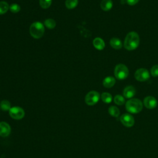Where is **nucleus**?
I'll return each instance as SVG.
<instances>
[{
  "mask_svg": "<svg viewBox=\"0 0 158 158\" xmlns=\"http://www.w3.org/2000/svg\"><path fill=\"white\" fill-rule=\"evenodd\" d=\"M139 37L135 31H131L128 33L124 41V47L125 49L131 51L134 50L139 46Z\"/></svg>",
  "mask_w": 158,
  "mask_h": 158,
  "instance_id": "1",
  "label": "nucleus"
},
{
  "mask_svg": "<svg viewBox=\"0 0 158 158\" xmlns=\"http://www.w3.org/2000/svg\"><path fill=\"white\" fill-rule=\"evenodd\" d=\"M125 108L129 113L137 114L141 111L143 109V103L140 99L132 98L127 101Z\"/></svg>",
  "mask_w": 158,
  "mask_h": 158,
  "instance_id": "2",
  "label": "nucleus"
},
{
  "mask_svg": "<svg viewBox=\"0 0 158 158\" xmlns=\"http://www.w3.org/2000/svg\"><path fill=\"white\" fill-rule=\"evenodd\" d=\"M44 33V26L40 22H35L30 27V33L31 36L35 38H41Z\"/></svg>",
  "mask_w": 158,
  "mask_h": 158,
  "instance_id": "3",
  "label": "nucleus"
},
{
  "mask_svg": "<svg viewBox=\"0 0 158 158\" xmlns=\"http://www.w3.org/2000/svg\"><path fill=\"white\" fill-rule=\"evenodd\" d=\"M128 69L124 64H118L115 67L114 74L117 78L119 80H123L127 78L128 75Z\"/></svg>",
  "mask_w": 158,
  "mask_h": 158,
  "instance_id": "4",
  "label": "nucleus"
},
{
  "mask_svg": "<svg viewBox=\"0 0 158 158\" xmlns=\"http://www.w3.org/2000/svg\"><path fill=\"white\" fill-rule=\"evenodd\" d=\"M100 94L96 91H91L88 92L85 98L86 104L88 106L95 105L99 100Z\"/></svg>",
  "mask_w": 158,
  "mask_h": 158,
  "instance_id": "5",
  "label": "nucleus"
},
{
  "mask_svg": "<svg viewBox=\"0 0 158 158\" xmlns=\"http://www.w3.org/2000/svg\"><path fill=\"white\" fill-rule=\"evenodd\" d=\"M10 116L15 120H20L25 116L24 110L19 106H14L10 109L9 110Z\"/></svg>",
  "mask_w": 158,
  "mask_h": 158,
  "instance_id": "6",
  "label": "nucleus"
},
{
  "mask_svg": "<svg viewBox=\"0 0 158 158\" xmlns=\"http://www.w3.org/2000/svg\"><path fill=\"white\" fill-rule=\"evenodd\" d=\"M120 120L122 125L126 127H131L135 123L134 117L128 113L123 114L120 116Z\"/></svg>",
  "mask_w": 158,
  "mask_h": 158,
  "instance_id": "7",
  "label": "nucleus"
},
{
  "mask_svg": "<svg viewBox=\"0 0 158 158\" xmlns=\"http://www.w3.org/2000/svg\"><path fill=\"white\" fill-rule=\"evenodd\" d=\"M135 78L139 81H144L149 79V73L147 69H138L135 73Z\"/></svg>",
  "mask_w": 158,
  "mask_h": 158,
  "instance_id": "8",
  "label": "nucleus"
},
{
  "mask_svg": "<svg viewBox=\"0 0 158 158\" xmlns=\"http://www.w3.org/2000/svg\"><path fill=\"white\" fill-rule=\"evenodd\" d=\"M143 104L147 109H152L156 107L157 105V101L154 97L151 96H148L144 99Z\"/></svg>",
  "mask_w": 158,
  "mask_h": 158,
  "instance_id": "9",
  "label": "nucleus"
},
{
  "mask_svg": "<svg viewBox=\"0 0 158 158\" xmlns=\"http://www.w3.org/2000/svg\"><path fill=\"white\" fill-rule=\"evenodd\" d=\"M10 131H11L10 127L7 123L5 122H0V136H1L6 137L10 135Z\"/></svg>",
  "mask_w": 158,
  "mask_h": 158,
  "instance_id": "10",
  "label": "nucleus"
},
{
  "mask_svg": "<svg viewBox=\"0 0 158 158\" xmlns=\"http://www.w3.org/2000/svg\"><path fill=\"white\" fill-rule=\"evenodd\" d=\"M136 94L135 88L133 86H127L125 88L123 91V96L125 98L130 99L132 98Z\"/></svg>",
  "mask_w": 158,
  "mask_h": 158,
  "instance_id": "11",
  "label": "nucleus"
},
{
  "mask_svg": "<svg viewBox=\"0 0 158 158\" xmlns=\"http://www.w3.org/2000/svg\"><path fill=\"white\" fill-rule=\"evenodd\" d=\"M93 44L94 47L98 50H102L105 47V43L104 40L99 37H97L93 40Z\"/></svg>",
  "mask_w": 158,
  "mask_h": 158,
  "instance_id": "12",
  "label": "nucleus"
},
{
  "mask_svg": "<svg viewBox=\"0 0 158 158\" xmlns=\"http://www.w3.org/2000/svg\"><path fill=\"white\" fill-rule=\"evenodd\" d=\"M115 83V80L114 77L111 76H109L106 77L102 81V85L104 87L109 88L112 87Z\"/></svg>",
  "mask_w": 158,
  "mask_h": 158,
  "instance_id": "13",
  "label": "nucleus"
},
{
  "mask_svg": "<svg viewBox=\"0 0 158 158\" xmlns=\"http://www.w3.org/2000/svg\"><path fill=\"white\" fill-rule=\"evenodd\" d=\"M101 7L104 11H108L112 7L113 3L112 0H102L101 2Z\"/></svg>",
  "mask_w": 158,
  "mask_h": 158,
  "instance_id": "14",
  "label": "nucleus"
},
{
  "mask_svg": "<svg viewBox=\"0 0 158 158\" xmlns=\"http://www.w3.org/2000/svg\"><path fill=\"white\" fill-rule=\"evenodd\" d=\"M110 44L112 48L115 49H119L122 47V43L118 38H112L110 40Z\"/></svg>",
  "mask_w": 158,
  "mask_h": 158,
  "instance_id": "15",
  "label": "nucleus"
},
{
  "mask_svg": "<svg viewBox=\"0 0 158 158\" xmlns=\"http://www.w3.org/2000/svg\"><path fill=\"white\" fill-rule=\"evenodd\" d=\"M108 112L111 116L114 117H117L120 114V110L118 107L114 106H111L109 107Z\"/></svg>",
  "mask_w": 158,
  "mask_h": 158,
  "instance_id": "16",
  "label": "nucleus"
},
{
  "mask_svg": "<svg viewBox=\"0 0 158 158\" xmlns=\"http://www.w3.org/2000/svg\"><path fill=\"white\" fill-rule=\"evenodd\" d=\"M9 9V6L6 1H0V15L6 14Z\"/></svg>",
  "mask_w": 158,
  "mask_h": 158,
  "instance_id": "17",
  "label": "nucleus"
},
{
  "mask_svg": "<svg viewBox=\"0 0 158 158\" xmlns=\"http://www.w3.org/2000/svg\"><path fill=\"white\" fill-rule=\"evenodd\" d=\"M101 99L102 101L105 102V103H107V104H109V103H110L112 101V95L109 93H102L101 94Z\"/></svg>",
  "mask_w": 158,
  "mask_h": 158,
  "instance_id": "18",
  "label": "nucleus"
},
{
  "mask_svg": "<svg viewBox=\"0 0 158 158\" xmlns=\"http://www.w3.org/2000/svg\"><path fill=\"white\" fill-rule=\"evenodd\" d=\"M78 0H66L65 4L67 9H72L77 7L78 5Z\"/></svg>",
  "mask_w": 158,
  "mask_h": 158,
  "instance_id": "19",
  "label": "nucleus"
},
{
  "mask_svg": "<svg viewBox=\"0 0 158 158\" xmlns=\"http://www.w3.org/2000/svg\"><path fill=\"white\" fill-rule=\"evenodd\" d=\"M44 25L49 29H53L55 28L56 25V22L52 19H48L45 20L44 22Z\"/></svg>",
  "mask_w": 158,
  "mask_h": 158,
  "instance_id": "20",
  "label": "nucleus"
},
{
  "mask_svg": "<svg viewBox=\"0 0 158 158\" xmlns=\"http://www.w3.org/2000/svg\"><path fill=\"white\" fill-rule=\"evenodd\" d=\"M0 107H1V110H4V111H7V110H10V109L11 108V105L9 101L2 100V101H1V102L0 103Z\"/></svg>",
  "mask_w": 158,
  "mask_h": 158,
  "instance_id": "21",
  "label": "nucleus"
},
{
  "mask_svg": "<svg viewBox=\"0 0 158 158\" xmlns=\"http://www.w3.org/2000/svg\"><path fill=\"white\" fill-rule=\"evenodd\" d=\"M114 101L117 105H119V106H122V105L124 104L125 102L124 97L122 96V95H119V94H117L114 97Z\"/></svg>",
  "mask_w": 158,
  "mask_h": 158,
  "instance_id": "22",
  "label": "nucleus"
},
{
  "mask_svg": "<svg viewBox=\"0 0 158 158\" xmlns=\"http://www.w3.org/2000/svg\"><path fill=\"white\" fill-rule=\"evenodd\" d=\"M52 4V0H40V6L43 9L49 8Z\"/></svg>",
  "mask_w": 158,
  "mask_h": 158,
  "instance_id": "23",
  "label": "nucleus"
},
{
  "mask_svg": "<svg viewBox=\"0 0 158 158\" xmlns=\"http://www.w3.org/2000/svg\"><path fill=\"white\" fill-rule=\"evenodd\" d=\"M9 10L11 12L16 14L20 10V6L17 4H12L9 6Z\"/></svg>",
  "mask_w": 158,
  "mask_h": 158,
  "instance_id": "24",
  "label": "nucleus"
},
{
  "mask_svg": "<svg viewBox=\"0 0 158 158\" xmlns=\"http://www.w3.org/2000/svg\"><path fill=\"white\" fill-rule=\"evenodd\" d=\"M151 75L154 77H156L158 76V65H155L152 66L151 70Z\"/></svg>",
  "mask_w": 158,
  "mask_h": 158,
  "instance_id": "25",
  "label": "nucleus"
},
{
  "mask_svg": "<svg viewBox=\"0 0 158 158\" xmlns=\"http://www.w3.org/2000/svg\"><path fill=\"white\" fill-rule=\"evenodd\" d=\"M138 1H139V0H127V2L129 5H131V6L136 4Z\"/></svg>",
  "mask_w": 158,
  "mask_h": 158,
  "instance_id": "26",
  "label": "nucleus"
}]
</instances>
